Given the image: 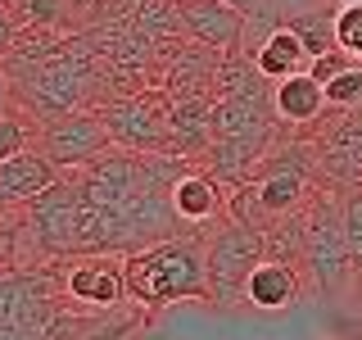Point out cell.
I'll return each instance as SVG.
<instances>
[{"instance_id": "16", "label": "cell", "mask_w": 362, "mask_h": 340, "mask_svg": "<svg viewBox=\"0 0 362 340\" xmlns=\"http://www.w3.org/2000/svg\"><path fill=\"white\" fill-rule=\"evenodd\" d=\"M335 50H344L354 64H362V5L335 9Z\"/></svg>"}, {"instance_id": "3", "label": "cell", "mask_w": 362, "mask_h": 340, "mask_svg": "<svg viewBox=\"0 0 362 340\" xmlns=\"http://www.w3.org/2000/svg\"><path fill=\"white\" fill-rule=\"evenodd\" d=\"M267 259V232L226 218L209 236V286L213 304H245V281L249 272Z\"/></svg>"}, {"instance_id": "24", "label": "cell", "mask_w": 362, "mask_h": 340, "mask_svg": "<svg viewBox=\"0 0 362 340\" xmlns=\"http://www.w3.org/2000/svg\"><path fill=\"white\" fill-rule=\"evenodd\" d=\"M331 5H335V9H339V5H362V0H331Z\"/></svg>"}, {"instance_id": "12", "label": "cell", "mask_w": 362, "mask_h": 340, "mask_svg": "<svg viewBox=\"0 0 362 340\" xmlns=\"http://www.w3.org/2000/svg\"><path fill=\"white\" fill-rule=\"evenodd\" d=\"M299 264H286V259H263L245 281V304L258 313H276L286 304L299 300Z\"/></svg>"}, {"instance_id": "5", "label": "cell", "mask_w": 362, "mask_h": 340, "mask_svg": "<svg viewBox=\"0 0 362 340\" xmlns=\"http://www.w3.org/2000/svg\"><path fill=\"white\" fill-rule=\"evenodd\" d=\"M37 150L59 168H86L105 150H113V136H109V123H105L100 109H77V113L41 123L37 128Z\"/></svg>"}, {"instance_id": "26", "label": "cell", "mask_w": 362, "mask_h": 340, "mask_svg": "<svg viewBox=\"0 0 362 340\" xmlns=\"http://www.w3.org/2000/svg\"><path fill=\"white\" fill-rule=\"evenodd\" d=\"M0 213H5V204H0Z\"/></svg>"}, {"instance_id": "13", "label": "cell", "mask_w": 362, "mask_h": 340, "mask_svg": "<svg viewBox=\"0 0 362 340\" xmlns=\"http://www.w3.org/2000/svg\"><path fill=\"white\" fill-rule=\"evenodd\" d=\"M254 68L267 77L272 86L276 82H286V77H294V73H308L313 68V55H308V45L299 41V32L290 28V23H281V28H272L267 37H263V45H258L254 55Z\"/></svg>"}, {"instance_id": "11", "label": "cell", "mask_w": 362, "mask_h": 340, "mask_svg": "<svg viewBox=\"0 0 362 340\" xmlns=\"http://www.w3.org/2000/svg\"><path fill=\"white\" fill-rule=\"evenodd\" d=\"M272 109H276L281 128H313V123H322L326 113H331L326 86L317 82L313 73H294V77L272 86Z\"/></svg>"}, {"instance_id": "4", "label": "cell", "mask_w": 362, "mask_h": 340, "mask_svg": "<svg viewBox=\"0 0 362 340\" xmlns=\"http://www.w3.org/2000/svg\"><path fill=\"white\" fill-rule=\"evenodd\" d=\"M64 277L68 304H86V309H127L132 290H127V259L122 254H73V259H54Z\"/></svg>"}, {"instance_id": "10", "label": "cell", "mask_w": 362, "mask_h": 340, "mask_svg": "<svg viewBox=\"0 0 362 340\" xmlns=\"http://www.w3.org/2000/svg\"><path fill=\"white\" fill-rule=\"evenodd\" d=\"M226 200L231 196L222 191V181L213 177L209 168H190L173 186V209L186 227H209V222L226 218Z\"/></svg>"}, {"instance_id": "23", "label": "cell", "mask_w": 362, "mask_h": 340, "mask_svg": "<svg viewBox=\"0 0 362 340\" xmlns=\"http://www.w3.org/2000/svg\"><path fill=\"white\" fill-rule=\"evenodd\" d=\"M354 304L362 309V281H354Z\"/></svg>"}, {"instance_id": "21", "label": "cell", "mask_w": 362, "mask_h": 340, "mask_svg": "<svg viewBox=\"0 0 362 340\" xmlns=\"http://www.w3.org/2000/svg\"><path fill=\"white\" fill-rule=\"evenodd\" d=\"M0 340H28V336H23L14 322H0Z\"/></svg>"}, {"instance_id": "8", "label": "cell", "mask_w": 362, "mask_h": 340, "mask_svg": "<svg viewBox=\"0 0 362 340\" xmlns=\"http://www.w3.org/2000/svg\"><path fill=\"white\" fill-rule=\"evenodd\" d=\"M181 23H186L190 41L209 45L218 55H240V45H245V14L231 9L226 0H186Z\"/></svg>"}, {"instance_id": "22", "label": "cell", "mask_w": 362, "mask_h": 340, "mask_svg": "<svg viewBox=\"0 0 362 340\" xmlns=\"http://www.w3.org/2000/svg\"><path fill=\"white\" fill-rule=\"evenodd\" d=\"M113 5H118L122 14H132V9H136V5H145V0H113Z\"/></svg>"}, {"instance_id": "15", "label": "cell", "mask_w": 362, "mask_h": 340, "mask_svg": "<svg viewBox=\"0 0 362 340\" xmlns=\"http://www.w3.org/2000/svg\"><path fill=\"white\" fill-rule=\"evenodd\" d=\"M339 213H344V241L354 254V277L362 281V186L339 191Z\"/></svg>"}, {"instance_id": "18", "label": "cell", "mask_w": 362, "mask_h": 340, "mask_svg": "<svg viewBox=\"0 0 362 340\" xmlns=\"http://www.w3.org/2000/svg\"><path fill=\"white\" fill-rule=\"evenodd\" d=\"M18 37H23V18L5 5V0H0V60H9V55H14Z\"/></svg>"}, {"instance_id": "9", "label": "cell", "mask_w": 362, "mask_h": 340, "mask_svg": "<svg viewBox=\"0 0 362 340\" xmlns=\"http://www.w3.org/2000/svg\"><path fill=\"white\" fill-rule=\"evenodd\" d=\"M59 177H64V168L50 164V159L32 145V150L14 154L9 164H0V204H5V209H23V204H32L41 191H50Z\"/></svg>"}, {"instance_id": "14", "label": "cell", "mask_w": 362, "mask_h": 340, "mask_svg": "<svg viewBox=\"0 0 362 340\" xmlns=\"http://www.w3.org/2000/svg\"><path fill=\"white\" fill-rule=\"evenodd\" d=\"M326 5H331V0H322V5H313V9H303V14L290 18V28L299 32V41L308 45L313 60H322V55L335 50V9H326Z\"/></svg>"}, {"instance_id": "2", "label": "cell", "mask_w": 362, "mask_h": 340, "mask_svg": "<svg viewBox=\"0 0 362 340\" xmlns=\"http://www.w3.org/2000/svg\"><path fill=\"white\" fill-rule=\"evenodd\" d=\"M303 272L317 290H339L354 277V254L344 241V213H339V191H326L308 204V232H303Z\"/></svg>"}, {"instance_id": "6", "label": "cell", "mask_w": 362, "mask_h": 340, "mask_svg": "<svg viewBox=\"0 0 362 340\" xmlns=\"http://www.w3.org/2000/svg\"><path fill=\"white\" fill-rule=\"evenodd\" d=\"M109 136L122 150H158L168 154V91H136V96H118L105 109Z\"/></svg>"}, {"instance_id": "17", "label": "cell", "mask_w": 362, "mask_h": 340, "mask_svg": "<svg viewBox=\"0 0 362 340\" xmlns=\"http://www.w3.org/2000/svg\"><path fill=\"white\" fill-rule=\"evenodd\" d=\"M32 141H37V132H32V123L23 118V113H0V164H9L14 154L32 150Z\"/></svg>"}, {"instance_id": "20", "label": "cell", "mask_w": 362, "mask_h": 340, "mask_svg": "<svg viewBox=\"0 0 362 340\" xmlns=\"http://www.w3.org/2000/svg\"><path fill=\"white\" fill-rule=\"evenodd\" d=\"M226 5H231V9H240V14L249 18V14H258V9H267L272 0H226Z\"/></svg>"}, {"instance_id": "25", "label": "cell", "mask_w": 362, "mask_h": 340, "mask_svg": "<svg viewBox=\"0 0 362 340\" xmlns=\"http://www.w3.org/2000/svg\"><path fill=\"white\" fill-rule=\"evenodd\" d=\"M177 5H186V0H177Z\"/></svg>"}, {"instance_id": "19", "label": "cell", "mask_w": 362, "mask_h": 340, "mask_svg": "<svg viewBox=\"0 0 362 340\" xmlns=\"http://www.w3.org/2000/svg\"><path fill=\"white\" fill-rule=\"evenodd\" d=\"M9 100H18V91H14L9 68H0V113H14V105H9Z\"/></svg>"}, {"instance_id": "7", "label": "cell", "mask_w": 362, "mask_h": 340, "mask_svg": "<svg viewBox=\"0 0 362 340\" xmlns=\"http://www.w3.org/2000/svg\"><path fill=\"white\" fill-rule=\"evenodd\" d=\"M317 168L326 191L362 186V109H331L326 132L317 141Z\"/></svg>"}, {"instance_id": "1", "label": "cell", "mask_w": 362, "mask_h": 340, "mask_svg": "<svg viewBox=\"0 0 362 340\" xmlns=\"http://www.w3.org/2000/svg\"><path fill=\"white\" fill-rule=\"evenodd\" d=\"M127 290L141 309L158 313L163 304L177 300H204L213 304V286H209V236L199 227L158 241L150 249L127 254Z\"/></svg>"}]
</instances>
